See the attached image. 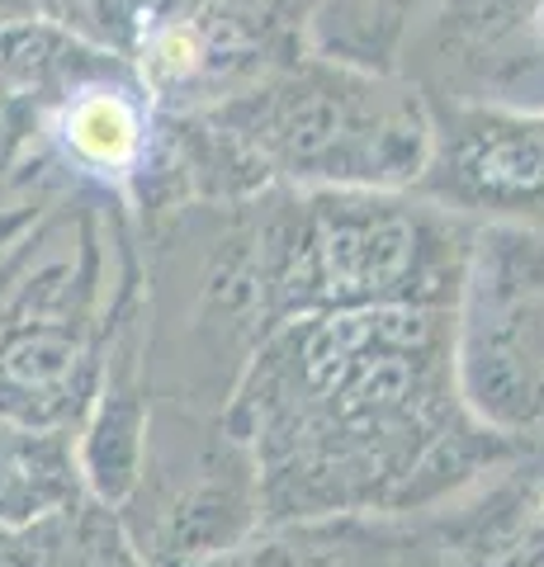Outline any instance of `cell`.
Wrapping results in <instances>:
<instances>
[{"label":"cell","mask_w":544,"mask_h":567,"mask_svg":"<svg viewBox=\"0 0 544 567\" xmlns=\"http://www.w3.org/2000/svg\"><path fill=\"white\" fill-rule=\"evenodd\" d=\"M85 213H58L0 275V421H66L85 398L100 312V251Z\"/></svg>","instance_id":"4"},{"label":"cell","mask_w":544,"mask_h":567,"mask_svg":"<svg viewBox=\"0 0 544 567\" xmlns=\"http://www.w3.org/2000/svg\"><path fill=\"white\" fill-rule=\"evenodd\" d=\"M544 0H441L402 62L421 91L435 85L450 104H544L540 52Z\"/></svg>","instance_id":"7"},{"label":"cell","mask_w":544,"mask_h":567,"mask_svg":"<svg viewBox=\"0 0 544 567\" xmlns=\"http://www.w3.org/2000/svg\"><path fill=\"white\" fill-rule=\"evenodd\" d=\"M214 128L260 181L298 189H417L435 110L412 76L308 58L214 110Z\"/></svg>","instance_id":"3"},{"label":"cell","mask_w":544,"mask_h":567,"mask_svg":"<svg viewBox=\"0 0 544 567\" xmlns=\"http://www.w3.org/2000/svg\"><path fill=\"white\" fill-rule=\"evenodd\" d=\"M435 10L441 0H318L308 20L312 58L402 76V62Z\"/></svg>","instance_id":"10"},{"label":"cell","mask_w":544,"mask_h":567,"mask_svg":"<svg viewBox=\"0 0 544 567\" xmlns=\"http://www.w3.org/2000/svg\"><path fill=\"white\" fill-rule=\"evenodd\" d=\"M402 516H318L260 525L247 539L175 567H398Z\"/></svg>","instance_id":"9"},{"label":"cell","mask_w":544,"mask_h":567,"mask_svg":"<svg viewBox=\"0 0 544 567\" xmlns=\"http://www.w3.org/2000/svg\"><path fill=\"white\" fill-rule=\"evenodd\" d=\"M464 213L393 189H298L252 213L266 331L289 317L454 308L473 246Z\"/></svg>","instance_id":"2"},{"label":"cell","mask_w":544,"mask_h":567,"mask_svg":"<svg viewBox=\"0 0 544 567\" xmlns=\"http://www.w3.org/2000/svg\"><path fill=\"white\" fill-rule=\"evenodd\" d=\"M119 506L133 554L147 567L208 558L266 525L247 445L223 416L175 402L147 416L133 492Z\"/></svg>","instance_id":"6"},{"label":"cell","mask_w":544,"mask_h":567,"mask_svg":"<svg viewBox=\"0 0 544 567\" xmlns=\"http://www.w3.org/2000/svg\"><path fill=\"white\" fill-rule=\"evenodd\" d=\"M223 421L252 454L266 525L412 516L531 454L464 406L454 308L289 317L256 346Z\"/></svg>","instance_id":"1"},{"label":"cell","mask_w":544,"mask_h":567,"mask_svg":"<svg viewBox=\"0 0 544 567\" xmlns=\"http://www.w3.org/2000/svg\"><path fill=\"white\" fill-rule=\"evenodd\" d=\"M421 199L450 213H493L497 223L544 213V104H445L435 110V142Z\"/></svg>","instance_id":"8"},{"label":"cell","mask_w":544,"mask_h":567,"mask_svg":"<svg viewBox=\"0 0 544 567\" xmlns=\"http://www.w3.org/2000/svg\"><path fill=\"white\" fill-rule=\"evenodd\" d=\"M454 369L483 431L544 450V237L521 223L473 233L454 298Z\"/></svg>","instance_id":"5"},{"label":"cell","mask_w":544,"mask_h":567,"mask_svg":"<svg viewBox=\"0 0 544 567\" xmlns=\"http://www.w3.org/2000/svg\"><path fill=\"white\" fill-rule=\"evenodd\" d=\"M58 142L85 175H129L147 156V114L124 85H76L58 110Z\"/></svg>","instance_id":"11"}]
</instances>
